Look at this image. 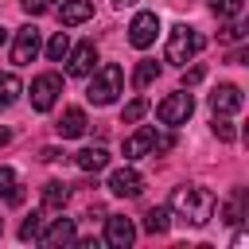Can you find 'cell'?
Masks as SVG:
<instances>
[{"label": "cell", "instance_id": "obj_1", "mask_svg": "<svg viewBox=\"0 0 249 249\" xmlns=\"http://www.w3.org/2000/svg\"><path fill=\"white\" fill-rule=\"evenodd\" d=\"M171 210L191 226H206L210 214H214V191H206V187H175L171 191Z\"/></svg>", "mask_w": 249, "mask_h": 249}, {"label": "cell", "instance_id": "obj_2", "mask_svg": "<svg viewBox=\"0 0 249 249\" xmlns=\"http://www.w3.org/2000/svg\"><path fill=\"white\" fill-rule=\"evenodd\" d=\"M121 82H124L121 66H117V62H105V66L89 78V86H86V101H89V105H113L117 93H121Z\"/></svg>", "mask_w": 249, "mask_h": 249}, {"label": "cell", "instance_id": "obj_3", "mask_svg": "<svg viewBox=\"0 0 249 249\" xmlns=\"http://www.w3.org/2000/svg\"><path fill=\"white\" fill-rule=\"evenodd\" d=\"M202 35L195 31V27H187V23H175L171 27V39H167V62H175V66H187L198 51H202Z\"/></svg>", "mask_w": 249, "mask_h": 249}, {"label": "cell", "instance_id": "obj_4", "mask_svg": "<svg viewBox=\"0 0 249 249\" xmlns=\"http://www.w3.org/2000/svg\"><path fill=\"white\" fill-rule=\"evenodd\" d=\"M191 113H195V97H191L187 89H175V93H167V97L156 105V117H160V124H167V128L183 124Z\"/></svg>", "mask_w": 249, "mask_h": 249}, {"label": "cell", "instance_id": "obj_5", "mask_svg": "<svg viewBox=\"0 0 249 249\" xmlns=\"http://www.w3.org/2000/svg\"><path fill=\"white\" fill-rule=\"evenodd\" d=\"M167 148H171V136H160L152 124H144L124 140V160H140L148 152H167Z\"/></svg>", "mask_w": 249, "mask_h": 249}, {"label": "cell", "instance_id": "obj_6", "mask_svg": "<svg viewBox=\"0 0 249 249\" xmlns=\"http://www.w3.org/2000/svg\"><path fill=\"white\" fill-rule=\"evenodd\" d=\"M156 35H160V16L156 12H136V19L128 23V43L136 51H148L156 43Z\"/></svg>", "mask_w": 249, "mask_h": 249}, {"label": "cell", "instance_id": "obj_7", "mask_svg": "<svg viewBox=\"0 0 249 249\" xmlns=\"http://www.w3.org/2000/svg\"><path fill=\"white\" fill-rule=\"evenodd\" d=\"M62 93V78L54 74V70H47V74H39L35 82H31V109H39V113H47L51 105H54V97Z\"/></svg>", "mask_w": 249, "mask_h": 249}, {"label": "cell", "instance_id": "obj_8", "mask_svg": "<svg viewBox=\"0 0 249 249\" xmlns=\"http://www.w3.org/2000/svg\"><path fill=\"white\" fill-rule=\"evenodd\" d=\"M35 54H39V27H35V23H27V27H19V31H16L12 62H16V66H27V62H35Z\"/></svg>", "mask_w": 249, "mask_h": 249}, {"label": "cell", "instance_id": "obj_9", "mask_svg": "<svg viewBox=\"0 0 249 249\" xmlns=\"http://www.w3.org/2000/svg\"><path fill=\"white\" fill-rule=\"evenodd\" d=\"M93 62H97V47H93V39L78 43L74 51H66V74H70V78H86V74L93 70Z\"/></svg>", "mask_w": 249, "mask_h": 249}, {"label": "cell", "instance_id": "obj_10", "mask_svg": "<svg viewBox=\"0 0 249 249\" xmlns=\"http://www.w3.org/2000/svg\"><path fill=\"white\" fill-rule=\"evenodd\" d=\"M109 191H113L117 198H136V195L144 191V179H140L132 167H117V171L109 175Z\"/></svg>", "mask_w": 249, "mask_h": 249}, {"label": "cell", "instance_id": "obj_11", "mask_svg": "<svg viewBox=\"0 0 249 249\" xmlns=\"http://www.w3.org/2000/svg\"><path fill=\"white\" fill-rule=\"evenodd\" d=\"M132 237H136V226H132L128 218H121V214H109V218H105V241H109L113 249H128Z\"/></svg>", "mask_w": 249, "mask_h": 249}, {"label": "cell", "instance_id": "obj_12", "mask_svg": "<svg viewBox=\"0 0 249 249\" xmlns=\"http://www.w3.org/2000/svg\"><path fill=\"white\" fill-rule=\"evenodd\" d=\"M241 105H245V97H241L237 86H218V89L210 93V109H214V113H237Z\"/></svg>", "mask_w": 249, "mask_h": 249}, {"label": "cell", "instance_id": "obj_13", "mask_svg": "<svg viewBox=\"0 0 249 249\" xmlns=\"http://www.w3.org/2000/svg\"><path fill=\"white\" fill-rule=\"evenodd\" d=\"M86 124H89V121H86V113L74 105V109H66V113L54 121V132H58L62 140H74V136H82V132H86Z\"/></svg>", "mask_w": 249, "mask_h": 249}, {"label": "cell", "instance_id": "obj_14", "mask_svg": "<svg viewBox=\"0 0 249 249\" xmlns=\"http://www.w3.org/2000/svg\"><path fill=\"white\" fill-rule=\"evenodd\" d=\"M89 16H93V0H62V8H58V23L62 27L86 23Z\"/></svg>", "mask_w": 249, "mask_h": 249}, {"label": "cell", "instance_id": "obj_15", "mask_svg": "<svg viewBox=\"0 0 249 249\" xmlns=\"http://www.w3.org/2000/svg\"><path fill=\"white\" fill-rule=\"evenodd\" d=\"M74 163H78L86 175H89V171L97 175V171H105V167H109V152H105V148H82V152L74 156Z\"/></svg>", "mask_w": 249, "mask_h": 249}, {"label": "cell", "instance_id": "obj_16", "mask_svg": "<svg viewBox=\"0 0 249 249\" xmlns=\"http://www.w3.org/2000/svg\"><path fill=\"white\" fill-rule=\"evenodd\" d=\"M66 202H70V187H66L62 179H51V183L43 187V206H47V210H62Z\"/></svg>", "mask_w": 249, "mask_h": 249}, {"label": "cell", "instance_id": "obj_17", "mask_svg": "<svg viewBox=\"0 0 249 249\" xmlns=\"http://www.w3.org/2000/svg\"><path fill=\"white\" fill-rule=\"evenodd\" d=\"M39 241L43 245H66V241H74V218H58L47 233H39Z\"/></svg>", "mask_w": 249, "mask_h": 249}, {"label": "cell", "instance_id": "obj_18", "mask_svg": "<svg viewBox=\"0 0 249 249\" xmlns=\"http://www.w3.org/2000/svg\"><path fill=\"white\" fill-rule=\"evenodd\" d=\"M0 198L12 202V206L23 202V187L16 183V171H12V167H0Z\"/></svg>", "mask_w": 249, "mask_h": 249}, {"label": "cell", "instance_id": "obj_19", "mask_svg": "<svg viewBox=\"0 0 249 249\" xmlns=\"http://www.w3.org/2000/svg\"><path fill=\"white\" fill-rule=\"evenodd\" d=\"M156 78H160V62L140 58V62H136V70H132V89H148Z\"/></svg>", "mask_w": 249, "mask_h": 249}, {"label": "cell", "instance_id": "obj_20", "mask_svg": "<svg viewBox=\"0 0 249 249\" xmlns=\"http://www.w3.org/2000/svg\"><path fill=\"white\" fill-rule=\"evenodd\" d=\"M144 230H148V233H167V230H171V214H167V206H152V210L144 214Z\"/></svg>", "mask_w": 249, "mask_h": 249}, {"label": "cell", "instance_id": "obj_21", "mask_svg": "<svg viewBox=\"0 0 249 249\" xmlns=\"http://www.w3.org/2000/svg\"><path fill=\"white\" fill-rule=\"evenodd\" d=\"M39 233H43V214L31 210V214L23 218V226H19V241H39Z\"/></svg>", "mask_w": 249, "mask_h": 249}, {"label": "cell", "instance_id": "obj_22", "mask_svg": "<svg viewBox=\"0 0 249 249\" xmlns=\"http://www.w3.org/2000/svg\"><path fill=\"white\" fill-rule=\"evenodd\" d=\"M241 8H245V0H210V12H214L218 19H237Z\"/></svg>", "mask_w": 249, "mask_h": 249}, {"label": "cell", "instance_id": "obj_23", "mask_svg": "<svg viewBox=\"0 0 249 249\" xmlns=\"http://www.w3.org/2000/svg\"><path fill=\"white\" fill-rule=\"evenodd\" d=\"M66 51H70L66 31H54V39L47 43V58H51V62H62V58H66Z\"/></svg>", "mask_w": 249, "mask_h": 249}, {"label": "cell", "instance_id": "obj_24", "mask_svg": "<svg viewBox=\"0 0 249 249\" xmlns=\"http://www.w3.org/2000/svg\"><path fill=\"white\" fill-rule=\"evenodd\" d=\"M144 113H148V97H132V101L124 105V113H121V121H124V124H136Z\"/></svg>", "mask_w": 249, "mask_h": 249}, {"label": "cell", "instance_id": "obj_25", "mask_svg": "<svg viewBox=\"0 0 249 249\" xmlns=\"http://www.w3.org/2000/svg\"><path fill=\"white\" fill-rule=\"evenodd\" d=\"M241 210H245V191L237 187V191H233V198L226 202V222H230V226H237V222H241Z\"/></svg>", "mask_w": 249, "mask_h": 249}, {"label": "cell", "instance_id": "obj_26", "mask_svg": "<svg viewBox=\"0 0 249 249\" xmlns=\"http://www.w3.org/2000/svg\"><path fill=\"white\" fill-rule=\"evenodd\" d=\"M214 136H218V140H226V144H230V140H233V136H237V128H233V124H230V121H226V117H218V113H214Z\"/></svg>", "mask_w": 249, "mask_h": 249}, {"label": "cell", "instance_id": "obj_27", "mask_svg": "<svg viewBox=\"0 0 249 249\" xmlns=\"http://www.w3.org/2000/svg\"><path fill=\"white\" fill-rule=\"evenodd\" d=\"M54 8V0H23V12L27 16H43V12H51Z\"/></svg>", "mask_w": 249, "mask_h": 249}, {"label": "cell", "instance_id": "obj_28", "mask_svg": "<svg viewBox=\"0 0 249 249\" xmlns=\"http://www.w3.org/2000/svg\"><path fill=\"white\" fill-rule=\"evenodd\" d=\"M202 78H206V66H191V70H183V89H187V86H198Z\"/></svg>", "mask_w": 249, "mask_h": 249}, {"label": "cell", "instance_id": "obj_29", "mask_svg": "<svg viewBox=\"0 0 249 249\" xmlns=\"http://www.w3.org/2000/svg\"><path fill=\"white\" fill-rule=\"evenodd\" d=\"M241 35H245V27H237V23H226L222 27V43H237Z\"/></svg>", "mask_w": 249, "mask_h": 249}, {"label": "cell", "instance_id": "obj_30", "mask_svg": "<svg viewBox=\"0 0 249 249\" xmlns=\"http://www.w3.org/2000/svg\"><path fill=\"white\" fill-rule=\"evenodd\" d=\"M8 140H12V132H8V128H0V148H4Z\"/></svg>", "mask_w": 249, "mask_h": 249}, {"label": "cell", "instance_id": "obj_31", "mask_svg": "<svg viewBox=\"0 0 249 249\" xmlns=\"http://www.w3.org/2000/svg\"><path fill=\"white\" fill-rule=\"evenodd\" d=\"M128 4H132V0H113V8H128Z\"/></svg>", "mask_w": 249, "mask_h": 249}, {"label": "cell", "instance_id": "obj_32", "mask_svg": "<svg viewBox=\"0 0 249 249\" xmlns=\"http://www.w3.org/2000/svg\"><path fill=\"white\" fill-rule=\"evenodd\" d=\"M4 43H8V31H4V27H0V47H4Z\"/></svg>", "mask_w": 249, "mask_h": 249}, {"label": "cell", "instance_id": "obj_33", "mask_svg": "<svg viewBox=\"0 0 249 249\" xmlns=\"http://www.w3.org/2000/svg\"><path fill=\"white\" fill-rule=\"evenodd\" d=\"M0 109H8V101H4V93H0Z\"/></svg>", "mask_w": 249, "mask_h": 249}, {"label": "cell", "instance_id": "obj_34", "mask_svg": "<svg viewBox=\"0 0 249 249\" xmlns=\"http://www.w3.org/2000/svg\"><path fill=\"white\" fill-rule=\"evenodd\" d=\"M0 237H4V218H0Z\"/></svg>", "mask_w": 249, "mask_h": 249}]
</instances>
